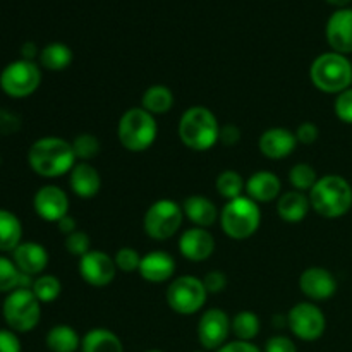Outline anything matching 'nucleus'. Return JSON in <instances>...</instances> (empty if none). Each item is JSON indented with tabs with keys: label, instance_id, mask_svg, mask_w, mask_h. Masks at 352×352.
<instances>
[{
	"label": "nucleus",
	"instance_id": "obj_15",
	"mask_svg": "<svg viewBox=\"0 0 352 352\" xmlns=\"http://www.w3.org/2000/svg\"><path fill=\"white\" fill-rule=\"evenodd\" d=\"M299 289L311 301H327L337 292V280L327 268L311 267L299 277Z\"/></svg>",
	"mask_w": 352,
	"mask_h": 352
},
{
	"label": "nucleus",
	"instance_id": "obj_7",
	"mask_svg": "<svg viewBox=\"0 0 352 352\" xmlns=\"http://www.w3.org/2000/svg\"><path fill=\"white\" fill-rule=\"evenodd\" d=\"M2 315L12 332H31L40 323L41 302L38 301L31 289H16L7 294L2 305Z\"/></svg>",
	"mask_w": 352,
	"mask_h": 352
},
{
	"label": "nucleus",
	"instance_id": "obj_33",
	"mask_svg": "<svg viewBox=\"0 0 352 352\" xmlns=\"http://www.w3.org/2000/svg\"><path fill=\"white\" fill-rule=\"evenodd\" d=\"M215 188L222 198L230 201V199H236L239 198V196H243L244 189H246V182H244L243 175H241L239 172L223 170L222 174H219V177H217Z\"/></svg>",
	"mask_w": 352,
	"mask_h": 352
},
{
	"label": "nucleus",
	"instance_id": "obj_43",
	"mask_svg": "<svg viewBox=\"0 0 352 352\" xmlns=\"http://www.w3.org/2000/svg\"><path fill=\"white\" fill-rule=\"evenodd\" d=\"M241 140V131L239 127L234 126V124H227V126H220V134L219 141L226 146H234V144L239 143Z\"/></svg>",
	"mask_w": 352,
	"mask_h": 352
},
{
	"label": "nucleus",
	"instance_id": "obj_12",
	"mask_svg": "<svg viewBox=\"0 0 352 352\" xmlns=\"http://www.w3.org/2000/svg\"><path fill=\"white\" fill-rule=\"evenodd\" d=\"M232 332V320L223 309H206L198 322V339L203 349L219 351Z\"/></svg>",
	"mask_w": 352,
	"mask_h": 352
},
{
	"label": "nucleus",
	"instance_id": "obj_18",
	"mask_svg": "<svg viewBox=\"0 0 352 352\" xmlns=\"http://www.w3.org/2000/svg\"><path fill=\"white\" fill-rule=\"evenodd\" d=\"M258 146L261 153L270 160H282L294 153L298 146V138L285 127H270L260 136Z\"/></svg>",
	"mask_w": 352,
	"mask_h": 352
},
{
	"label": "nucleus",
	"instance_id": "obj_32",
	"mask_svg": "<svg viewBox=\"0 0 352 352\" xmlns=\"http://www.w3.org/2000/svg\"><path fill=\"white\" fill-rule=\"evenodd\" d=\"M31 291H33V294L36 296V299L41 305H50V302L57 301L58 296H60L62 284L55 275L43 274L34 277Z\"/></svg>",
	"mask_w": 352,
	"mask_h": 352
},
{
	"label": "nucleus",
	"instance_id": "obj_41",
	"mask_svg": "<svg viewBox=\"0 0 352 352\" xmlns=\"http://www.w3.org/2000/svg\"><path fill=\"white\" fill-rule=\"evenodd\" d=\"M265 352H298V347L289 337L275 336L267 340Z\"/></svg>",
	"mask_w": 352,
	"mask_h": 352
},
{
	"label": "nucleus",
	"instance_id": "obj_29",
	"mask_svg": "<svg viewBox=\"0 0 352 352\" xmlns=\"http://www.w3.org/2000/svg\"><path fill=\"white\" fill-rule=\"evenodd\" d=\"M141 107L151 116H162V113L170 112L174 107V93L168 86L153 85L143 93Z\"/></svg>",
	"mask_w": 352,
	"mask_h": 352
},
{
	"label": "nucleus",
	"instance_id": "obj_34",
	"mask_svg": "<svg viewBox=\"0 0 352 352\" xmlns=\"http://www.w3.org/2000/svg\"><path fill=\"white\" fill-rule=\"evenodd\" d=\"M318 174H316L315 167H311L309 164H296L294 167L289 170V182H291L292 188L296 191L301 192H309L313 189V186L318 181Z\"/></svg>",
	"mask_w": 352,
	"mask_h": 352
},
{
	"label": "nucleus",
	"instance_id": "obj_23",
	"mask_svg": "<svg viewBox=\"0 0 352 352\" xmlns=\"http://www.w3.org/2000/svg\"><path fill=\"white\" fill-rule=\"evenodd\" d=\"M182 212L189 222L195 223V227H201V229H208L220 219L215 203L206 196L199 195L186 198L182 203Z\"/></svg>",
	"mask_w": 352,
	"mask_h": 352
},
{
	"label": "nucleus",
	"instance_id": "obj_40",
	"mask_svg": "<svg viewBox=\"0 0 352 352\" xmlns=\"http://www.w3.org/2000/svg\"><path fill=\"white\" fill-rule=\"evenodd\" d=\"M296 138H298V143L301 144H313L316 143L320 136V129L316 124L313 122H302L301 126L296 129Z\"/></svg>",
	"mask_w": 352,
	"mask_h": 352
},
{
	"label": "nucleus",
	"instance_id": "obj_5",
	"mask_svg": "<svg viewBox=\"0 0 352 352\" xmlns=\"http://www.w3.org/2000/svg\"><path fill=\"white\" fill-rule=\"evenodd\" d=\"M158 134V126L155 116L143 109L133 107L126 110L117 124V138L119 143L131 153H141L151 148Z\"/></svg>",
	"mask_w": 352,
	"mask_h": 352
},
{
	"label": "nucleus",
	"instance_id": "obj_1",
	"mask_svg": "<svg viewBox=\"0 0 352 352\" xmlns=\"http://www.w3.org/2000/svg\"><path fill=\"white\" fill-rule=\"evenodd\" d=\"M72 143L64 138L45 136L34 141L28 150V164L31 170L45 179L62 177L76 165Z\"/></svg>",
	"mask_w": 352,
	"mask_h": 352
},
{
	"label": "nucleus",
	"instance_id": "obj_10",
	"mask_svg": "<svg viewBox=\"0 0 352 352\" xmlns=\"http://www.w3.org/2000/svg\"><path fill=\"white\" fill-rule=\"evenodd\" d=\"M208 292L201 278L192 275H181L167 287V305L174 313L182 316L195 315L205 306Z\"/></svg>",
	"mask_w": 352,
	"mask_h": 352
},
{
	"label": "nucleus",
	"instance_id": "obj_2",
	"mask_svg": "<svg viewBox=\"0 0 352 352\" xmlns=\"http://www.w3.org/2000/svg\"><path fill=\"white\" fill-rule=\"evenodd\" d=\"M308 196L311 208L323 219H340L352 208V186L342 175H323Z\"/></svg>",
	"mask_w": 352,
	"mask_h": 352
},
{
	"label": "nucleus",
	"instance_id": "obj_39",
	"mask_svg": "<svg viewBox=\"0 0 352 352\" xmlns=\"http://www.w3.org/2000/svg\"><path fill=\"white\" fill-rule=\"evenodd\" d=\"M203 284H205V289L208 294H219V292L226 291L227 275L220 270H212L205 275Z\"/></svg>",
	"mask_w": 352,
	"mask_h": 352
},
{
	"label": "nucleus",
	"instance_id": "obj_49",
	"mask_svg": "<svg viewBox=\"0 0 352 352\" xmlns=\"http://www.w3.org/2000/svg\"><path fill=\"white\" fill-rule=\"evenodd\" d=\"M146 352H164V351H158V349H151V351H146Z\"/></svg>",
	"mask_w": 352,
	"mask_h": 352
},
{
	"label": "nucleus",
	"instance_id": "obj_44",
	"mask_svg": "<svg viewBox=\"0 0 352 352\" xmlns=\"http://www.w3.org/2000/svg\"><path fill=\"white\" fill-rule=\"evenodd\" d=\"M21 126L19 117L14 113L7 112V110H0V134H10L16 133Z\"/></svg>",
	"mask_w": 352,
	"mask_h": 352
},
{
	"label": "nucleus",
	"instance_id": "obj_21",
	"mask_svg": "<svg viewBox=\"0 0 352 352\" xmlns=\"http://www.w3.org/2000/svg\"><path fill=\"white\" fill-rule=\"evenodd\" d=\"M69 186L72 192L82 199L95 198L102 188V177L100 172L88 162H79L69 172Z\"/></svg>",
	"mask_w": 352,
	"mask_h": 352
},
{
	"label": "nucleus",
	"instance_id": "obj_8",
	"mask_svg": "<svg viewBox=\"0 0 352 352\" xmlns=\"http://www.w3.org/2000/svg\"><path fill=\"white\" fill-rule=\"evenodd\" d=\"M41 85V69L34 60H14L0 72V89L10 98H28Z\"/></svg>",
	"mask_w": 352,
	"mask_h": 352
},
{
	"label": "nucleus",
	"instance_id": "obj_20",
	"mask_svg": "<svg viewBox=\"0 0 352 352\" xmlns=\"http://www.w3.org/2000/svg\"><path fill=\"white\" fill-rule=\"evenodd\" d=\"M174 256L167 251H151V253L141 256L140 275L150 284H164L170 280L175 274Z\"/></svg>",
	"mask_w": 352,
	"mask_h": 352
},
{
	"label": "nucleus",
	"instance_id": "obj_9",
	"mask_svg": "<svg viewBox=\"0 0 352 352\" xmlns=\"http://www.w3.org/2000/svg\"><path fill=\"white\" fill-rule=\"evenodd\" d=\"M184 212L174 199H158L146 210L143 219V229L148 237L155 241H167L181 229Z\"/></svg>",
	"mask_w": 352,
	"mask_h": 352
},
{
	"label": "nucleus",
	"instance_id": "obj_24",
	"mask_svg": "<svg viewBox=\"0 0 352 352\" xmlns=\"http://www.w3.org/2000/svg\"><path fill=\"white\" fill-rule=\"evenodd\" d=\"M311 210L309 196L301 191H287L278 198L277 213L284 222L299 223L306 219Z\"/></svg>",
	"mask_w": 352,
	"mask_h": 352
},
{
	"label": "nucleus",
	"instance_id": "obj_27",
	"mask_svg": "<svg viewBox=\"0 0 352 352\" xmlns=\"http://www.w3.org/2000/svg\"><path fill=\"white\" fill-rule=\"evenodd\" d=\"M82 352H124L122 340L109 329H93L82 337Z\"/></svg>",
	"mask_w": 352,
	"mask_h": 352
},
{
	"label": "nucleus",
	"instance_id": "obj_16",
	"mask_svg": "<svg viewBox=\"0 0 352 352\" xmlns=\"http://www.w3.org/2000/svg\"><path fill=\"white\" fill-rule=\"evenodd\" d=\"M325 36L332 52L352 54V9H337L327 21Z\"/></svg>",
	"mask_w": 352,
	"mask_h": 352
},
{
	"label": "nucleus",
	"instance_id": "obj_11",
	"mask_svg": "<svg viewBox=\"0 0 352 352\" xmlns=\"http://www.w3.org/2000/svg\"><path fill=\"white\" fill-rule=\"evenodd\" d=\"M287 325L298 339L315 342L325 333L327 320L322 309L315 302L302 301L292 306L287 313Z\"/></svg>",
	"mask_w": 352,
	"mask_h": 352
},
{
	"label": "nucleus",
	"instance_id": "obj_42",
	"mask_svg": "<svg viewBox=\"0 0 352 352\" xmlns=\"http://www.w3.org/2000/svg\"><path fill=\"white\" fill-rule=\"evenodd\" d=\"M0 352H21V340L10 329L0 330Z\"/></svg>",
	"mask_w": 352,
	"mask_h": 352
},
{
	"label": "nucleus",
	"instance_id": "obj_48",
	"mask_svg": "<svg viewBox=\"0 0 352 352\" xmlns=\"http://www.w3.org/2000/svg\"><path fill=\"white\" fill-rule=\"evenodd\" d=\"M327 3H330V6L337 7V9H346L347 6L352 2V0H325Z\"/></svg>",
	"mask_w": 352,
	"mask_h": 352
},
{
	"label": "nucleus",
	"instance_id": "obj_30",
	"mask_svg": "<svg viewBox=\"0 0 352 352\" xmlns=\"http://www.w3.org/2000/svg\"><path fill=\"white\" fill-rule=\"evenodd\" d=\"M81 337L72 327L55 325L47 333V347L50 352H76L81 347Z\"/></svg>",
	"mask_w": 352,
	"mask_h": 352
},
{
	"label": "nucleus",
	"instance_id": "obj_4",
	"mask_svg": "<svg viewBox=\"0 0 352 352\" xmlns=\"http://www.w3.org/2000/svg\"><path fill=\"white\" fill-rule=\"evenodd\" d=\"M309 79L320 91L339 95L352 85V62L337 52H325L313 60Z\"/></svg>",
	"mask_w": 352,
	"mask_h": 352
},
{
	"label": "nucleus",
	"instance_id": "obj_22",
	"mask_svg": "<svg viewBox=\"0 0 352 352\" xmlns=\"http://www.w3.org/2000/svg\"><path fill=\"white\" fill-rule=\"evenodd\" d=\"M282 182L277 174L270 170L254 172L246 181V196H250L253 201L270 203L280 196Z\"/></svg>",
	"mask_w": 352,
	"mask_h": 352
},
{
	"label": "nucleus",
	"instance_id": "obj_36",
	"mask_svg": "<svg viewBox=\"0 0 352 352\" xmlns=\"http://www.w3.org/2000/svg\"><path fill=\"white\" fill-rule=\"evenodd\" d=\"M117 270L124 272V274H133V272L140 270L141 256L136 250L133 248H120L113 256Z\"/></svg>",
	"mask_w": 352,
	"mask_h": 352
},
{
	"label": "nucleus",
	"instance_id": "obj_38",
	"mask_svg": "<svg viewBox=\"0 0 352 352\" xmlns=\"http://www.w3.org/2000/svg\"><path fill=\"white\" fill-rule=\"evenodd\" d=\"M333 109H336V116L339 117V120L352 124V86L337 95Z\"/></svg>",
	"mask_w": 352,
	"mask_h": 352
},
{
	"label": "nucleus",
	"instance_id": "obj_25",
	"mask_svg": "<svg viewBox=\"0 0 352 352\" xmlns=\"http://www.w3.org/2000/svg\"><path fill=\"white\" fill-rule=\"evenodd\" d=\"M23 243V223L16 213L0 208V253H12Z\"/></svg>",
	"mask_w": 352,
	"mask_h": 352
},
{
	"label": "nucleus",
	"instance_id": "obj_45",
	"mask_svg": "<svg viewBox=\"0 0 352 352\" xmlns=\"http://www.w3.org/2000/svg\"><path fill=\"white\" fill-rule=\"evenodd\" d=\"M217 352H261V351L251 342H244V340H234V342H227L226 346L220 347Z\"/></svg>",
	"mask_w": 352,
	"mask_h": 352
},
{
	"label": "nucleus",
	"instance_id": "obj_14",
	"mask_svg": "<svg viewBox=\"0 0 352 352\" xmlns=\"http://www.w3.org/2000/svg\"><path fill=\"white\" fill-rule=\"evenodd\" d=\"M33 208L41 220L57 223L69 215V196L62 188L47 184L38 189L33 196Z\"/></svg>",
	"mask_w": 352,
	"mask_h": 352
},
{
	"label": "nucleus",
	"instance_id": "obj_13",
	"mask_svg": "<svg viewBox=\"0 0 352 352\" xmlns=\"http://www.w3.org/2000/svg\"><path fill=\"white\" fill-rule=\"evenodd\" d=\"M79 275L82 280L91 287H107L116 278L117 267L110 254L103 251H89L82 258H79L78 265Z\"/></svg>",
	"mask_w": 352,
	"mask_h": 352
},
{
	"label": "nucleus",
	"instance_id": "obj_19",
	"mask_svg": "<svg viewBox=\"0 0 352 352\" xmlns=\"http://www.w3.org/2000/svg\"><path fill=\"white\" fill-rule=\"evenodd\" d=\"M12 261L23 274L38 277L48 267V251L43 244L34 241H23L16 250L12 251Z\"/></svg>",
	"mask_w": 352,
	"mask_h": 352
},
{
	"label": "nucleus",
	"instance_id": "obj_6",
	"mask_svg": "<svg viewBox=\"0 0 352 352\" xmlns=\"http://www.w3.org/2000/svg\"><path fill=\"white\" fill-rule=\"evenodd\" d=\"M261 226V210L250 196L230 199L220 212V227L230 239L244 241L258 232Z\"/></svg>",
	"mask_w": 352,
	"mask_h": 352
},
{
	"label": "nucleus",
	"instance_id": "obj_37",
	"mask_svg": "<svg viewBox=\"0 0 352 352\" xmlns=\"http://www.w3.org/2000/svg\"><path fill=\"white\" fill-rule=\"evenodd\" d=\"M65 250L72 254V256L82 258L91 251V239L85 230H76L71 236L65 237Z\"/></svg>",
	"mask_w": 352,
	"mask_h": 352
},
{
	"label": "nucleus",
	"instance_id": "obj_31",
	"mask_svg": "<svg viewBox=\"0 0 352 352\" xmlns=\"http://www.w3.org/2000/svg\"><path fill=\"white\" fill-rule=\"evenodd\" d=\"M261 322L254 311H239L232 318V332L237 337V340H244V342H251L256 339L260 333Z\"/></svg>",
	"mask_w": 352,
	"mask_h": 352
},
{
	"label": "nucleus",
	"instance_id": "obj_26",
	"mask_svg": "<svg viewBox=\"0 0 352 352\" xmlns=\"http://www.w3.org/2000/svg\"><path fill=\"white\" fill-rule=\"evenodd\" d=\"M34 277L23 274L12 258H7L0 254V292L10 294L16 289H31L33 287Z\"/></svg>",
	"mask_w": 352,
	"mask_h": 352
},
{
	"label": "nucleus",
	"instance_id": "obj_46",
	"mask_svg": "<svg viewBox=\"0 0 352 352\" xmlns=\"http://www.w3.org/2000/svg\"><path fill=\"white\" fill-rule=\"evenodd\" d=\"M57 229H58V232L64 234V236L67 237V236H71L72 232H76V230H78V222H76L74 217L65 215L64 219H60L57 222Z\"/></svg>",
	"mask_w": 352,
	"mask_h": 352
},
{
	"label": "nucleus",
	"instance_id": "obj_47",
	"mask_svg": "<svg viewBox=\"0 0 352 352\" xmlns=\"http://www.w3.org/2000/svg\"><path fill=\"white\" fill-rule=\"evenodd\" d=\"M21 54H23L24 60H33L36 55H40V52H38L36 45H34L33 41H26V43L21 47Z\"/></svg>",
	"mask_w": 352,
	"mask_h": 352
},
{
	"label": "nucleus",
	"instance_id": "obj_17",
	"mask_svg": "<svg viewBox=\"0 0 352 352\" xmlns=\"http://www.w3.org/2000/svg\"><path fill=\"white\" fill-rule=\"evenodd\" d=\"M179 251L188 261L201 263V261L208 260L215 251V239L206 229L191 227L182 232L181 239H179Z\"/></svg>",
	"mask_w": 352,
	"mask_h": 352
},
{
	"label": "nucleus",
	"instance_id": "obj_28",
	"mask_svg": "<svg viewBox=\"0 0 352 352\" xmlns=\"http://www.w3.org/2000/svg\"><path fill=\"white\" fill-rule=\"evenodd\" d=\"M40 65L47 71L52 72H62L72 64V50L65 43L60 41H54V43H48L47 47H43L40 50Z\"/></svg>",
	"mask_w": 352,
	"mask_h": 352
},
{
	"label": "nucleus",
	"instance_id": "obj_50",
	"mask_svg": "<svg viewBox=\"0 0 352 352\" xmlns=\"http://www.w3.org/2000/svg\"><path fill=\"white\" fill-rule=\"evenodd\" d=\"M195 352H205V351H195Z\"/></svg>",
	"mask_w": 352,
	"mask_h": 352
},
{
	"label": "nucleus",
	"instance_id": "obj_35",
	"mask_svg": "<svg viewBox=\"0 0 352 352\" xmlns=\"http://www.w3.org/2000/svg\"><path fill=\"white\" fill-rule=\"evenodd\" d=\"M71 143L76 158L81 162L91 160V158H95L96 155L100 153V150H102V144H100L98 138H96L95 134L89 133L78 134V136L74 138V141H71Z\"/></svg>",
	"mask_w": 352,
	"mask_h": 352
},
{
	"label": "nucleus",
	"instance_id": "obj_3",
	"mask_svg": "<svg viewBox=\"0 0 352 352\" xmlns=\"http://www.w3.org/2000/svg\"><path fill=\"white\" fill-rule=\"evenodd\" d=\"M177 131L186 148L192 151H208L219 143L220 124L212 110L195 105L182 113Z\"/></svg>",
	"mask_w": 352,
	"mask_h": 352
}]
</instances>
